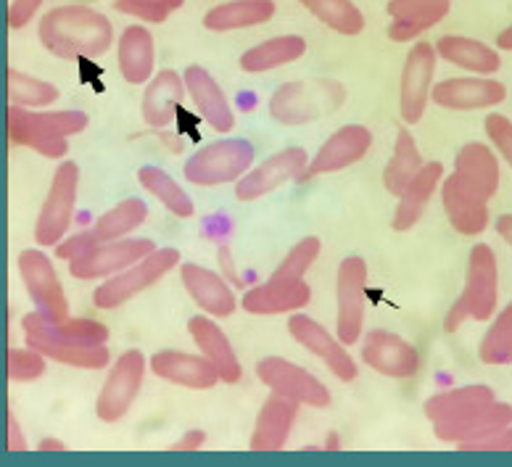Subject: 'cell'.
Masks as SVG:
<instances>
[{
    "label": "cell",
    "mask_w": 512,
    "mask_h": 467,
    "mask_svg": "<svg viewBox=\"0 0 512 467\" xmlns=\"http://www.w3.org/2000/svg\"><path fill=\"white\" fill-rule=\"evenodd\" d=\"M478 357L483 365H512V301L486 330L478 346Z\"/></svg>",
    "instance_id": "obj_41"
},
{
    "label": "cell",
    "mask_w": 512,
    "mask_h": 467,
    "mask_svg": "<svg viewBox=\"0 0 512 467\" xmlns=\"http://www.w3.org/2000/svg\"><path fill=\"white\" fill-rule=\"evenodd\" d=\"M59 88L53 82L37 80L32 74H24L19 69H8V103L19 109H43L59 101Z\"/></svg>",
    "instance_id": "obj_40"
},
{
    "label": "cell",
    "mask_w": 512,
    "mask_h": 467,
    "mask_svg": "<svg viewBox=\"0 0 512 467\" xmlns=\"http://www.w3.org/2000/svg\"><path fill=\"white\" fill-rule=\"evenodd\" d=\"M183 6V0H114L119 14L135 16L140 22L164 24L172 11Z\"/></svg>",
    "instance_id": "obj_43"
},
{
    "label": "cell",
    "mask_w": 512,
    "mask_h": 467,
    "mask_svg": "<svg viewBox=\"0 0 512 467\" xmlns=\"http://www.w3.org/2000/svg\"><path fill=\"white\" fill-rule=\"evenodd\" d=\"M148 365H151V373L156 378L175 383V386L193 388V391L214 388L222 380L220 373H217V367L204 354L196 357V354H185V351L164 349L156 351L154 357L148 359Z\"/></svg>",
    "instance_id": "obj_21"
},
{
    "label": "cell",
    "mask_w": 512,
    "mask_h": 467,
    "mask_svg": "<svg viewBox=\"0 0 512 467\" xmlns=\"http://www.w3.org/2000/svg\"><path fill=\"white\" fill-rule=\"evenodd\" d=\"M90 119L85 111H32L8 106V138L48 159L66 154V140L85 132Z\"/></svg>",
    "instance_id": "obj_3"
},
{
    "label": "cell",
    "mask_w": 512,
    "mask_h": 467,
    "mask_svg": "<svg viewBox=\"0 0 512 467\" xmlns=\"http://www.w3.org/2000/svg\"><path fill=\"white\" fill-rule=\"evenodd\" d=\"M483 127H486L491 146L497 148L502 159L512 167V119H507L505 114H489Z\"/></svg>",
    "instance_id": "obj_47"
},
{
    "label": "cell",
    "mask_w": 512,
    "mask_h": 467,
    "mask_svg": "<svg viewBox=\"0 0 512 467\" xmlns=\"http://www.w3.org/2000/svg\"><path fill=\"white\" fill-rule=\"evenodd\" d=\"M188 333H191L198 351L217 367L222 383H238L243 378L241 362H238L233 346H230V341H227L217 322L209 320V317H191L188 320Z\"/></svg>",
    "instance_id": "obj_28"
},
{
    "label": "cell",
    "mask_w": 512,
    "mask_h": 467,
    "mask_svg": "<svg viewBox=\"0 0 512 467\" xmlns=\"http://www.w3.org/2000/svg\"><path fill=\"white\" fill-rule=\"evenodd\" d=\"M93 246H96V241L90 238V230L88 233L69 235V238H64V241L56 246V256H59L61 262H72V259L82 256L88 249H93Z\"/></svg>",
    "instance_id": "obj_49"
},
{
    "label": "cell",
    "mask_w": 512,
    "mask_h": 467,
    "mask_svg": "<svg viewBox=\"0 0 512 467\" xmlns=\"http://www.w3.org/2000/svg\"><path fill=\"white\" fill-rule=\"evenodd\" d=\"M365 291H367V262L362 256H346L338 267L336 280V336L346 346L362 338L365 328Z\"/></svg>",
    "instance_id": "obj_9"
},
{
    "label": "cell",
    "mask_w": 512,
    "mask_h": 467,
    "mask_svg": "<svg viewBox=\"0 0 512 467\" xmlns=\"http://www.w3.org/2000/svg\"><path fill=\"white\" fill-rule=\"evenodd\" d=\"M256 148L249 140L227 138L209 143L206 148L196 151L185 161L183 175L188 183L198 188H212V185L238 183L251 167H254Z\"/></svg>",
    "instance_id": "obj_4"
},
{
    "label": "cell",
    "mask_w": 512,
    "mask_h": 467,
    "mask_svg": "<svg viewBox=\"0 0 512 467\" xmlns=\"http://www.w3.org/2000/svg\"><path fill=\"white\" fill-rule=\"evenodd\" d=\"M19 275H22L24 285L30 299L35 301L37 309L53 322L69 320V301H66L64 285H61L59 275L53 270L51 259L37 249H27L19 254Z\"/></svg>",
    "instance_id": "obj_14"
},
{
    "label": "cell",
    "mask_w": 512,
    "mask_h": 467,
    "mask_svg": "<svg viewBox=\"0 0 512 467\" xmlns=\"http://www.w3.org/2000/svg\"><path fill=\"white\" fill-rule=\"evenodd\" d=\"M140 185L151 193L154 198H159L167 212H172L175 217L188 219L193 217L196 206H193V198L185 193L180 185L175 183V177H169L164 169L159 167H143L138 172Z\"/></svg>",
    "instance_id": "obj_39"
},
{
    "label": "cell",
    "mask_w": 512,
    "mask_h": 467,
    "mask_svg": "<svg viewBox=\"0 0 512 467\" xmlns=\"http://www.w3.org/2000/svg\"><path fill=\"white\" fill-rule=\"evenodd\" d=\"M423 156H420V148H417L415 138L407 127L396 132V143H394V156L383 169V185H386L388 193L399 196L407 185H410L412 177L423 169Z\"/></svg>",
    "instance_id": "obj_37"
},
{
    "label": "cell",
    "mask_w": 512,
    "mask_h": 467,
    "mask_svg": "<svg viewBox=\"0 0 512 467\" xmlns=\"http://www.w3.org/2000/svg\"><path fill=\"white\" fill-rule=\"evenodd\" d=\"M43 6V0H14L8 8V24L11 30H22L35 19V14Z\"/></svg>",
    "instance_id": "obj_50"
},
{
    "label": "cell",
    "mask_w": 512,
    "mask_h": 467,
    "mask_svg": "<svg viewBox=\"0 0 512 467\" xmlns=\"http://www.w3.org/2000/svg\"><path fill=\"white\" fill-rule=\"evenodd\" d=\"M452 11V0H391L388 16L391 19H412V16H444Z\"/></svg>",
    "instance_id": "obj_45"
},
{
    "label": "cell",
    "mask_w": 512,
    "mask_h": 467,
    "mask_svg": "<svg viewBox=\"0 0 512 467\" xmlns=\"http://www.w3.org/2000/svg\"><path fill=\"white\" fill-rule=\"evenodd\" d=\"M457 449L460 452H512V425L489 433V436L462 441V444H457Z\"/></svg>",
    "instance_id": "obj_48"
},
{
    "label": "cell",
    "mask_w": 512,
    "mask_h": 467,
    "mask_svg": "<svg viewBox=\"0 0 512 467\" xmlns=\"http://www.w3.org/2000/svg\"><path fill=\"white\" fill-rule=\"evenodd\" d=\"M117 64L119 72L130 85H146L154 80V64H156V45L154 35L146 27H127L119 37L117 48Z\"/></svg>",
    "instance_id": "obj_29"
},
{
    "label": "cell",
    "mask_w": 512,
    "mask_h": 467,
    "mask_svg": "<svg viewBox=\"0 0 512 467\" xmlns=\"http://www.w3.org/2000/svg\"><path fill=\"white\" fill-rule=\"evenodd\" d=\"M325 449H341V444H338V436H336V433H330V436H328V444H325Z\"/></svg>",
    "instance_id": "obj_57"
},
{
    "label": "cell",
    "mask_w": 512,
    "mask_h": 467,
    "mask_svg": "<svg viewBox=\"0 0 512 467\" xmlns=\"http://www.w3.org/2000/svg\"><path fill=\"white\" fill-rule=\"evenodd\" d=\"M497 45L502 48V51H512V27H507V30L499 32Z\"/></svg>",
    "instance_id": "obj_56"
},
{
    "label": "cell",
    "mask_w": 512,
    "mask_h": 467,
    "mask_svg": "<svg viewBox=\"0 0 512 467\" xmlns=\"http://www.w3.org/2000/svg\"><path fill=\"white\" fill-rule=\"evenodd\" d=\"M185 88L191 95L193 106L201 114L206 125L217 132H230L235 127V114L227 103V95L222 93L220 82L206 72L204 66H188L185 69Z\"/></svg>",
    "instance_id": "obj_23"
},
{
    "label": "cell",
    "mask_w": 512,
    "mask_h": 467,
    "mask_svg": "<svg viewBox=\"0 0 512 467\" xmlns=\"http://www.w3.org/2000/svg\"><path fill=\"white\" fill-rule=\"evenodd\" d=\"M185 77L175 72V69H161L154 80L146 85V93H143V119H146L148 127H156V130H164L175 122L177 106L183 103L185 95Z\"/></svg>",
    "instance_id": "obj_26"
},
{
    "label": "cell",
    "mask_w": 512,
    "mask_h": 467,
    "mask_svg": "<svg viewBox=\"0 0 512 467\" xmlns=\"http://www.w3.org/2000/svg\"><path fill=\"white\" fill-rule=\"evenodd\" d=\"M433 425H436V428H433V431H436V438L447 441V444H462V441H473V438L489 436V433L502 431V428L512 425V407L505 402H494L468 417L444 420V423Z\"/></svg>",
    "instance_id": "obj_30"
},
{
    "label": "cell",
    "mask_w": 512,
    "mask_h": 467,
    "mask_svg": "<svg viewBox=\"0 0 512 467\" xmlns=\"http://www.w3.org/2000/svg\"><path fill=\"white\" fill-rule=\"evenodd\" d=\"M27 333V346L37 349L53 362L80 370H103L109 367L111 354L106 349L109 328L96 320H69L53 322L40 309L30 312L22 320Z\"/></svg>",
    "instance_id": "obj_1"
},
{
    "label": "cell",
    "mask_w": 512,
    "mask_h": 467,
    "mask_svg": "<svg viewBox=\"0 0 512 467\" xmlns=\"http://www.w3.org/2000/svg\"><path fill=\"white\" fill-rule=\"evenodd\" d=\"M288 333L293 336V341L304 346L309 354H315L317 359L325 362L330 373L336 375L338 380H357L359 367L352 357H349V351H346V343L338 341L328 333V330L322 328L320 322L307 317V314H293L291 320H288Z\"/></svg>",
    "instance_id": "obj_15"
},
{
    "label": "cell",
    "mask_w": 512,
    "mask_h": 467,
    "mask_svg": "<svg viewBox=\"0 0 512 467\" xmlns=\"http://www.w3.org/2000/svg\"><path fill=\"white\" fill-rule=\"evenodd\" d=\"M507 88L491 77H452L433 85L431 101L449 111H481L505 103Z\"/></svg>",
    "instance_id": "obj_19"
},
{
    "label": "cell",
    "mask_w": 512,
    "mask_h": 467,
    "mask_svg": "<svg viewBox=\"0 0 512 467\" xmlns=\"http://www.w3.org/2000/svg\"><path fill=\"white\" fill-rule=\"evenodd\" d=\"M465 320H470V314L465 312L462 301L457 299V301H454V307L447 312V320H444V330H447V333H454V330H460V325Z\"/></svg>",
    "instance_id": "obj_53"
},
{
    "label": "cell",
    "mask_w": 512,
    "mask_h": 467,
    "mask_svg": "<svg viewBox=\"0 0 512 467\" xmlns=\"http://www.w3.org/2000/svg\"><path fill=\"white\" fill-rule=\"evenodd\" d=\"M40 43L56 59H98L114 43V27L90 6H59L40 22Z\"/></svg>",
    "instance_id": "obj_2"
},
{
    "label": "cell",
    "mask_w": 512,
    "mask_h": 467,
    "mask_svg": "<svg viewBox=\"0 0 512 467\" xmlns=\"http://www.w3.org/2000/svg\"><path fill=\"white\" fill-rule=\"evenodd\" d=\"M452 175L483 204H489L499 190V161L486 143H465L454 156Z\"/></svg>",
    "instance_id": "obj_20"
},
{
    "label": "cell",
    "mask_w": 512,
    "mask_h": 467,
    "mask_svg": "<svg viewBox=\"0 0 512 467\" xmlns=\"http://www.w3.org/2000/svg\"><path fill=\"white\" fill-rule=\"evenodd\" d=\"M441 204H444L449 225L460 235H481L489 227V206L476 196H470L454 175L441 183Z\"/></svg>",
    "instance_id": "obj_31"
},
{
    "label": "cell",
    "mask_w": 512,
    "mask_h": 467,
    "mask_svg": "<svg viewBox=\"0 0 512 467\" xmlns=\"http://www.w3.org/2000/svg\"><path fill=\"white\" fill-rule=\"evenodd\" d=\"M307 53V40L299 35H280L270 37L264 43L254 45L249 51L243 53L238 66L243 72L259 74V72H272L278 66H288L293 61H299Z\"/></svg>",
    "instance_id": "obj_35"
},
{
    "label": "cell",
    "mask_w": 512,
    "mask_h": 467,
    "mask_svg": "<svg viewBox=\"0 0 512 467\" xmlns=\"http://www.w3.org/2000/svg\"><path fill=\"white\" fill-rule=\"evenodd\" d=\"M441 22V16H412V19H394L388 27V37L394 43H412Z\"/></svg>",
    "instance_id": "obj_46"
},
{
    "label": "cell",
    "mask_w": 512,
    "mask_h": 467,
    "mask_svg": "<svg viewBox=\"0 0 512 467\" xmlns=\"http://www.w3.org/2000/svg\"><path fill=\"white\" fill-rule=\"evenodd\" d=\"M373 146V132L367 130L365 125H346L338 132H333L322 148L315 154V159H309L304 175L299 177L312 180L317 175H330V172H341V169L352 167L357 161H362Z\"/></svg>",
    "instance_id": "obj_17"
},
{
    "label": "cell",
    "mask_w": 512,
    "mask_h": 467,
    "mask_svg": "<svg viewBox=\"0 0 512 467\" xmlns=\"http://www.w3.org/2000/svg\"><path fill=\"white\" fill-rule=\"evenodd\" d=\"M146 375V357L143 351L127 349L122 357L114 362L109 378L103 383L101 394L96 402V415L103 423H119L130 412L143 386Z\"/></svg>",
    "instance_id": "obj_8"
},
{
    "label": "cell",
    "mask_w": 512,
    "mask_h": 467,
    "mask_svg": "<svg viewBox=\"0 0 512 467\" xmlns=\"http://www.w3.org/2000/svg\"><path fill=\"white\" fill-rule=\"evenodd\" d=\"M307 164L309 156L304 148H286V151L262 161L259 167L249 169L235 185V198L238 201H256V198L267 196L272 190H278L280 185H286L288 180H299Z\"/></svg>",
    "instance_id": "obj_16"
},
{
    "label": "cell",
    "mask_w": 512,
    "mask_h": 467,
    "mask_svg": "<svg viewBox=\"0 0 512 467\" xmlns=\"http://www.w3.org/2000/svg\"><path fill=\"white\" fill-rule=\"evenodd\" d=\"M148 217V206L140 198H125L114 209L98 217V222L90 227V238L96 243L122 241L132 230H138Z\"/></svg>",
    "instance_id": "obj_36"
},
{
    "label": "cell",
    "mask_w": 512,
    "mask_h": 467,
    "mask_svg": "<svg viewBox=\"0 0 512 467\" xmlns=\"http://www.w3.org/2000/svg\"><path fill=\"white\" fill-rule=\"evenodd\" d=\"M336 90L338 88L333 82H317V85H309V82H286L270 98L272 119L288 127L309 125V122L320 119L325 111L336 109L341 95H330L328 98V93H336Z\"/></svg>",
    "instance_id": "obj_7"
},
{
    "label": "cell",
    "mask_w": 512,
    "mask_h": 467,
    "mask_svg": "<svg viewBox=\"0 0 512 467\" xmlns=\"http://www.w3.org/2000/svg\"><path fill=\"white\" fill-rule=\"evenodd\" d=\"M180 264V251L177 249H156L138 264L127 270L111 275L106 283H101L93 293V304L98 309H117L125 301L135 299L138 293L148 291L151 285L159 283L167 272H172Z\"/></svg>",
    "instance_id": "obj_5"
},
{
    "label": "cell",
    "mask_w": 512,
    "mask_h": 467,
    "mask_svg": "<svg viewBox=\"0 0 512 467\" xmlns=\"http://www.w3.org/2000/svg\"><path fill=\"white\" fill-rule=\"evenodd\" d=\"M436 45L415 43L407 53L402 69V85H399V114L407 125H417L428 109V98L433 90V74H436Z\"/></svg>",
    "instance_id": "obj_12"
},
{
    "label": "cell",
    "mask_w": 512,
    "mask_h": 467,
    "mask_svg": "<svg viewBox=\"0 0 512 467\" xmlns=\"http://www.w3.org/2000/svg\"><path fill=\"white\" fill-rule=\"evenodd\" d=\"M462 307L470 320L486 322L494 317L499 301V264L497 254L486 243H476L468 256V275L462 288Z\"/></svg>",
    "instance_id": "obj_10"
},
{
    "label": "cell",
    "mask_w": 512,
    "mask_h": 467,
    "mask_svg": "<svg viewBox=\"0 0 512 467\" xmlns=\"http://www.w3.org/2000/svg\"><path fill=\"white\" fill-rule=\"evenodd\" d=\"M275 3L272 0H230L222 6H214L206 11L204 27L209 32H233V30H249L267 24L275 16Z\"/></svg>",
    "instance_id": "obj_34"
},
{
    "label": "cell",
    "mask_w": 512,
    "mask_h": 467,
    "mask_svg": "<svg viewBox=\"0 0 512 467\" xmlns=\"http://www.w3.org/2000/svg\"><path fill=\"white\" fill-rule=\"evenodd\" d=\"M77 185H80V167L74 161L59 164L35 225V241L45 249L59 246L69 235V227L74 222V206H77Z\"/></svg>",
    "instance_id": "obj_6"
},
{
    "label": "cell",
    "mask_w": 512,
    "mask_h": 467,
    "mask_svg": "<svg viewBox=\"0 0 512 467\" xmlns=\"http://www.w3.org/2000/svg\"><path fill=\"white\" fill-rule=\"evenodd\" d=\"M154 251V241H148V238H122V241L96 243L93 249H88L85 254L69 262V272L77 280L111 278V275L138 264L140 259H146Z\"/></svg>",
    "instance_id": "obj_11"
},
{
    "label": "cell",
    "mask_w": 512,
    "mask_h": 467,
    "mask_svg": "<svg viewBox=\"0 0 512 467\" xmlns=\"http://www.w3.org/2000/svg\"><path fill=\"white\" fill-rule=\"evenodd\" d=\"M441 180H444V164L441 161H428V164H423V169L412 177L410 185L399 193V204H396L394 222H391L394 230L404 233V230H410V227H415L420 222L425 206L431 204L433 193L439 190Z\"/></svg>",
    "instance_id": "obj_27"
},
{
    "label": "cell",
    "mask_w": 512,
    "mask_h": 467,
    "mask_svg": "<svg viewBox=\"0 0 512 467\" xmlns=\"http://www.w3.org/2000/svg\"><path fill=\"white\" fill-rule=\"evenodd\" d=\"M8 452H27V438L19 431V420L14 412H8V438H6Z\"/></svg>",
    "instance_id": "obj_51"
},
{
    "label": "cell",
    "mask_w": 512,
    "mask_h": 467,
    "mask_svg": "<svg viewBox=\"0 0 512 467\" xmlns=\"http://www.w3.org/2000/svg\"><path fill=\"white\" fill-rule=\"evenodd\" d=\"M206 444V433L204 431H188L177 444H172V452H196Z\"/></svg>",
    "instance_id": "obj_52"
},
{
    "label": "cell",
    "mask_w": 512,
    "mask_h": 467,
    "mask_svg": "<svg viewBox=\"0 0 512 467\" xmlns=\"http://www.w3.org/2000/svg\"><path fill=\"white\" fill-rule=\"evenodd\" d=\"M37 449H40V452H48V449H53V452H66V446L61 444L59 438H43V441L37 444Z\"/></svg>",
    "instance_id": "obj_55"
},
{
    "label": "cell",
    "mask_w": 512,
    "mask_h": 467,
    "mask_svg": "<svg viewBox=\"0 0 512 467\" xmlns=\"http://www.w3.org/2000/svg\"><path fill=\"white\" fill-rule=\"evenodd\" d=\"M312 301V288L304 280H275L270 278L267 283L254 285L246 291L241 307L249 314H283V312H299Z\"/></svg>",
    "instance_id": "obj_24"
},
{
    "label": "cell",
    "mask_w": 512,
    "mask_h": 467,
    "mask_svg": "<svg viewBox=\"0 0 512 467\" xmlns=\"http://www.w3.org/2000/svg\"><path fill=\"white\" fill-rule=\"evenodd\" d=\"M45 354L27 346V349L8 351V378L14 383H32L45 375Z\"/></svg>",
    "instance_id": "obj_44"
},
{
    "label": "cell",
    "mask_w": 512,
    "mask_h": 467,
    "mask_svg": "<svg viewBox=\"0 0 512 467\" xmlns=\"http://www.w3.org/2000/svg\"><path fill=\"white\" fill-rule=\"evenodd\" d=\"M494 402H497V394L489 386H462L425 399L423 412L431 423H444V420H460V417L473 415Z\"/></svg>",
    "instance_id": "obj_33"
},
{
    "label": "cell",
    "mask_w": 512,
    "mask_h": 467,
    "mask_svg": "<svg viewBox=\"0 0 512 467\" xmlns=\"http://www.w3.org/2000/svg\"><path fill=\"white\" fill-rule=\"evenodd\" d=\"M436 53H439V59L460 66V69L470 74H478V77H491L502 66L499 53L491 45L476 40V37L444 35L436 43Z\"/></svg>",
    "instance_id": "obj_32"
},
{
    "label": "cell",
    "mask_w": 512,
    "mask_h": 467,
    "mask_svg": "<svg viewBox=\"0 0 512 467\" xmlns=\"http://www.w3.org/2000/svg\"><path fill=\"white\" fill-rule=\"evenodd\" d=\"M362 359L375 373L386 378L407 380L420 370V354L410 341L388 330H370L362 343Z\"/></svg>",
    "instance_id": "obj_18"
},
{
    "label": "cell",
    "mask_w": 512,
    "mask_h": 467,
    "mask_svg": "<svg viewBox=\"0 0 512 467\" xmlns=\"http://www.w3.org/2000/svg\"><path fill=\"white\" fill-rule=\"evenodd\" d=\"M322 251L320 238L315 235H309V238H301L296 246L286 254V259L280 262V267L272 272V278L275 280H304L307 270L312 264L317 262V256Z\"/></svg>",
    "instance_id": "obj_42"
},
{
    "label": "cell",
    "mask_w": 512,
    "mask_h": 467,
    "mask_svg": "<svg viewBox=\"0 0 512 467\" xmlns=\"http://www.w3.org/2000/svg\"><path fill=\"white\" fill-rule=\"evenodd\" d=\"M299 407V402L272 391L264 407L259 409V417H256L249 444L251 449L254 452H283L293 431V423L299 417Z\"/></svg>",
    "instance_id": "obj_22"
},
{
    "label": "cell",
    "mask_w": 512,
    "mask_h": 467,
    "mask_svg": "<svg viewBox=\"0 0 512 467\" xmlns=\"http://www.w3.org/2000/svg\"><path fill=\"white\" fill-rule=\"evenodd\" d=\"M494 227H497L499 238L507 243L512 249V214H499L497 222H494Z\"/></svg>",
    "instance_id": "obj_54"
},
{
    "label": "cell",
    "mask_w": 512,
    "mask_h": 467,
    "mask_svg": "<svg viewBox=\"0 0 512 467\" xmlns=\"http://www.w3.org/2000/svg\"><path fill=\"white\" fill-rule=\"evenodd\" d=\"M299 3L338 35L354 37L365 32V14L352 0H299Z\"/></svg>",
    "instance_id": "obj_38"
},
{
    "label": "cell",
    "mask_w": 512,
    "mask_h": 467,
    "mask_svg": "<svg viewBox=\"0 0 512 467\" xmlns=\"http://www.w3.org/2000/svg\"><path fill=\"white\" fill-rule=\"evenodd\" d=\"M256 378L262 380L270 391H275L280 396H288V399L304 404V407H330L328 386H322V380H317L309 370L293 365L288 359H262L256 365Z\"/></svg>",
    "instance_id": "obj_13"
},
{
    "label": "cell",
    "mask_w": 512,
    "mask_h": 467,
    "mask_svg": "<svg viewBox=\"0 0 512 467\" xmlns=\"http://www.w3.org/2000/svg\"><path fill=\"white\" fill-rule=\"evenodd\" d=\"M180 278H183L188 296L196 301V307L201 312L212 314V317H230L238 309L235 293L230 291V285L217 272L206 270L201 264H183Z\"/></svg>",
    "instance_id": "obj_25"
}]
</instances>
